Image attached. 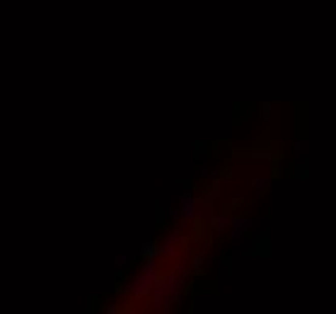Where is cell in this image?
<instances>
[{"instance_id": "obj_1", "label": "cell", "mask_w": 336, "mask_h": 314, "mask_svg": "<svg viewBox=\"0 0 336 314\" xmlns=\"http://www.w3.org/2000/svg\"><path fill=\"white\" fill-rule=\"evenodd\" d=\"M249 225H252V220H245V218H235V220H230V227H232V234H235V237H239L242 232H247Z\"/></svg>"}, {"instance_id": "obj_3", "label": "cell", "mask_w": 336, "mask_h": 314, "mask_svg": "<svg viewBox=\"0 0 336 314\" xmlns=\"http://www.w3.org/2000/svg\"><path fill=\"white\" fill-rule=\"evenodd\" d=\"M114 264H116V268H129L131 256H124V254H119V256L114 259Z\"/></svg>"}, {"instance_id": "obj_2", "label": "cell", "mask_w": 336, "mask_h": 314, "mask_svg": "<svg viewBox=\"0 0 336 314\" xmlns=\"http://www.w3.org/2000/svg\"><path fill=\"white\" fill-rule=\"evenodd\" d=\"M228 227H230L228 218H216V220H213V230H216V232H220V230H228Z\"/></svg>"}]
</instances>
